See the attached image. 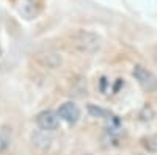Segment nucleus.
Segmentation results:
<instances>
[{
    "label": "nucleus",
    "instance_id": "39448f33",
    "mask_svg": "<svg viewBox=\"0 0 157 155\" xmlns=\"http://www.w3.org/2000/svg\"><path fill=\"white\" fill-rule=\"evenodd\" d=\"M10 141H11V130L8 127H2V130H0V150H5L10 146Z\"/></svg>",
    "mask_w": 157,
    "mask_h": 155
},
{
    "label": "nucleus",
    "instance_id": "f03ea898",
    "mask_svg": "<svg viewBox=\"0 0 157 155\" xmlns=\"http://www.w3.org/2000/svg\"><path fill=\"white\" fill-rule=\"evenodd\" d=\"M72 44L82 52H94L99 49V38L88 31H77L72 36Z\"/></svg>",
    "mask_w": 157,
    "mask_h": 155
},
{
    "label": "nucleus",
    "instance_id": "0eeeda50",
    "mask_svg": "<svg viewBox=\"0 0 157 155\" xmlns=\"http://www.w3.org/2000/svg\"><path fill=\"white\" fill-rule=\"evenodd\" d=\"M155 64H157V60H155Z\"/></svg>",
    "mask_w": 157,
    "mask_h": 155
},
{
    "label": "nucleus",
    "instance_id": "20e7f679",
    "mask_svg": "<svg viewBox=\"0 0 157 155\" xmlns=\"http://www.w3.org/2000/svg\"><path fill=\"white\" fill-rule=\"evenodd\" d=\"M36 122L43 130H55L58 127V118H57V114L52 113V111L39 113L38 118H36Z\"/></svg>",
    "mask_w": 157,
    "mask_h": 155
},
{
    "label": "nucleus",
    "instance_id": "7ed1b4c3",
    "mask_svg": "<svg viewBox=\"0 0 157 155\" xmlns=\"http://www.w3.org/2000/svg\"><path fill=\"white\" fill-rule=\"evenodd\" d=\"M58 116L68 124H75L78 121V116H80V111L78 108L71 102H66L58 108Z\"/></svg>",
    "mask_w": 157,
    "mask_h": 155
},
{
    "label": "nucleus",
    "instance_id": "f257e3e1",
    "mask_svg": "<svg viewBox=\"0 0 157 155\" xmlns=\"http://www.w3.org/2000/svg\"><path fill=\"white\" fill-rule=\"evenodd\" d=\"M132 75L135 77V80L138 82V85L145 89V91L154 93L157 89V77L151 71H148L146 68L137 64V66L134 68V71H132Z\"/></svg>",
    "mask_w": 157,
    "mask_h": 155
},
{
    "label": "nucleus",
    "instance_id": "423d86ee",
    "mask_svg": "<svg viewBox=\"0 0 157 155\" xmlns=\"http://www.w3.org/2000/svg\"><path fill=\"white\" fill-rule=\"evenodd\" d=\"M140 118H141V121H151L154 118V113H152V110L149 107H145L143 111L140 113Z\"/></svg>",
    "mask_w": 157,
    "mask_h": 155
}]
</instances>
